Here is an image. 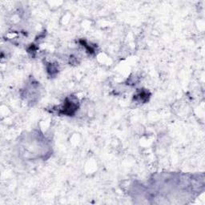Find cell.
<instances>
[{"label":"cell","instance_id":"6da1fadb","mask_svg":"<svg viewBox=\"0 0 205 205\" xmlns=\"http://www.w3.org/2000/svg\"><path fill=\"white\" fill-rule=\"evenodd\" d=\"M135 99H139V101L141 102H145L147 101V98L149 97L148 96V92L147 91H142L140 92H139L137 95H135Z\"/></svg>","mask_w":205,"mask_h":205}]
</instances>
